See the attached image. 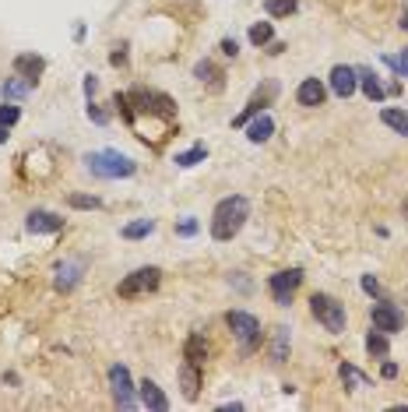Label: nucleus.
<instances>
[{
    "instance_id": "f257e3e1",
    "label": "nucleus",
    "mask_w": 408,
    "mask_h": 412,
    "mask_svg": "<svg viewBox=\"0 0 408 412\" xmlns=\"http://www.w3.org/2000/svg\"><path fill=\"white\" fill-rule=\"evenodd\" d=\"M116 109L123 113V120L134 127V134L141 141H152L159 145L166 138V130L176 123V103L162 92H152V89H134L127 96H113Z\"/></svg>"
},
{
    "instance_id": "f03ea898",
    "label": "nucleus",
    "mask_w": 408,
    "mask_h": 412,
    "mask_svg": "<svg viewBox=\"0 0 408 412\" xmlns=\"http://www.w3.org/2000/svg\"><path fill=\"white\" fill-rule=\"evenodd\" d=\"M246 218H250V201L246 198H239V194H232V198H222L215 211H211V236L218 240V243H225V240H232L243 226H246Z\"/></svg>"
},
{
    "instance_id": "7ed1b4c3",
    "label": "nucleus",
    "mask_w": 408,
    "mask_h": 412,
    "mask_svg": "<svg viewBox=\"0 0 408 412\" xmlns=\"http://www.w3.org/2000/svg\"><path fill=\"white\" fill-rule=\"evenodd\" d=\"M85 166H89L92 177H99V180H127V177L137 173V162L127 159V155H120V152H113V148L89 152V155H85Z\"/></svg>"
},
{
    "instance_id": "20e7f679",
    "label": "nucleus",
    "mask_w": 408,
    "mask_h": 412,
    "mask_svg": "<svg viewBox=\"0 0 408 412\" xmlns=\"http://www.w3.org/2000/svg\"><path fill=\"white\" fill-rule=\"evenodd\" d=\"M225 324L232 328V335H236V342H239L243 352H254V349L261 345V321H257L254 313H246V310H229V313H225Z\"/></svg>"
},
{
    "instance_id": "39448f33",
    "label": "nucleus",
    "mask_w": 408,
    "mask_h": 412,
    "mask_svg": "<svg viewBox=\"0 0 408 412\" xmlns=\"http://www.w3.org/2000/svg\"><path fill=\"white\" fill-rule=\"evenodd\" d=\"M310 313H313L331 335H341V331H345V304H338L334 296L313 293V296H310Z\"/></svg>"
},
{
    "instance_id": "423d86ee",
    "label": "nucleus",
    "mask_w": 408,
    "mask_h": 412,
    "mask_svg": "<svg viewBox=\"0 0 408 412\" xmlns=\"http://www.w3.org/2000/svg\"><path fill=\"white\" fill-rule=\"evenodd\" d=\"M159 282H162V272H159V268H137V272H130V275L120 282V300L148 296V293L159 289Z\"/></svg>"
},
{
    "instance_id": "0eeeda50",
    "label": "nucleus",
    "mask_w": 408,
    "mask_h": 412,
    "mask_svg": "<svg viewBox=\"0 0 408 412\" xmlns=\"http://www.w3.org/2000/svg\"><path fill=\"white\" fill-rule=\"evenodd\" d=\"M303 286V272L300 268H285V272H275L268 279V289H271V300L278 307H289L293 304V293Z\"/></svg>"
},
{
    "instance_id": "6e6552de",
    "label": "nucleus",
    "mask_w": 408,
    "mask_h": 412,
    "mask_svg": "<svg viewBox=\"0 0 408 412\" xmlns=\"http://www.w3.org/2000/svg\"><path fill=\"white\" fill-rule=\"evenodd\" d=\"M109 388H113V402L120 409H134L137 399H134V384H130V370L123 363H113L109 367Z\"/></svg>"
},
{
    "instance_id": "1a4fd4ad",
    "label": "nucleus",
    "mask_w": 408,
    "mask_h": 412,
    "mask_svg": "<svg viewBox=\"0 0 408 412\" xmlns=\"http://www.w3.org/2000/svg\"><path fill=\"white\" fill-rule=\"evenodd\" d=\"M370 321H373V328L384 331V335H395V331L405 328V313L395 307V304H387V300H380L377 307L370 310Z\"/></svg>"
},
{
    "instance_id": "9d476101",
    "label": "nucleus",
    "mask_w": 408,
    "mask_h": 412,
    "mask_svg": "<svg viewBox=\"0 0 408 412\" xmlns=\"http://www.w3.org/2000/svg\"><path fill=\"white\" fill-rule=\"evenodd\" d=\"M275 96H278V85H275V82H264V89H257V92H254V99H250V103H246V109H243V113L232 120V127H246V123H250V120H254V116H257L264 106L271 103Z\"/></svg>"
},
{
    "instance_id": "9b49d317",
    "label": "nucleus",
    "mask_w": 408,
    "mask_h": 412,
    "mask_svg": "<svg viewBox=\"0 0 408 412\" xmlns=\"http://www.w3.org/2000/svg\"><path fill=\"white\" fill-rule=\"evenodd\" d=\"M356 89H359L356 67H345V64H338V67L331 71V92H334L338 99H348V96H352Z\"/></svg>"
},
{
    "instance_id": "f8f14e48",
    "label": "nucleus",
    "mask_w": 408,
    "mask_h": 412,
    "mask_svg": "<svg viewBox=\"0 0 408 412\" xmlns=\"http://www.w3.org/2000/svg\"><path fill=\"white\" fill-rule=\"evenodd\" d=\"M46 71V60L42 57H35V53H18L14 57V74H21L25 82H39V74Z\"/></svg>"
},
{
    "instance_id": "ddd939ff",
    "label": "nucleus",
    "mask_w": 408,
    "mask_h": 412,
    "mask_svg": "<svg viewBox=\"0 0 408 412\" xmlns=\"http://www.w3.org/2000/svg\"><path fill=\"white\" fill-rule=\"evenodd\" d=\"M25 229H28V233H60V229H64V218H60V215H53V211L35 208V211L28 215Z\"/></svg>"
},
{
    "instance_id": "4468645a",
    "label": "nucleus",
    "mask_w": 408,
    "mask_h": 412,
    "mask_svg": "<svg viewBox=\"0 0 408 412\" xmlns=\"http://www.w3.org/2000/svg\"><path fill=\"white\" fill-rule=\"evenodd\" d=\"M81 275H85V261H64V265H57V289L71 293L81 282Z\"/></svg>"
},
{
    "instance_id": "2eb2a0df",
    "label": "nucleus",
    "mask_w": 408,
    "mask_h": 412,
    "mask_svg": "<svg viewBox=\"0 0 408 412\" xmlns=\"http://www.w3.org/2000/svg\"><path fill=\"white\" fill-rule=\"evenodd\" d=\"M137 395H141V406H144V409H152V412H166V409H169V399H166V395H162V388H159L155 381H148V377L141 381Z\"/></svg>"
},
{
    "instance_id": "dca6fc26",
    "label": "nucleus",
    "mask_w": 408,
    "mask_h": 412,
    "mask_svg": "<svg viewBox=\"0 0 408 412\" xmlns=\"http://www.w3.org/2000/svg\"><path fill=\"white\" fill-rule=\"evenodd\" d=\"M327 99V89L317 82V78H303V85L296 89V103L306 106V109H313V106H324Z\"/></svg>"
},
{
    "instance_id": "f3484780",
    "label": "nucleus",
    "mask_w": 408,
    "mask_h": 412,
    "mask_svg": "<svg viewBox=\"0 0 408 412\" xmlns=\"http://www.w3.org/2000/svg\"><path fill=\"white\" fill-rule=\"evenodd\" d=\"M180 388H183V399L187 402L198 399V388H201V367L198 363H191V360L180 363Z\"/></svg>"
},
{
    "instance_id": "a211bd4d",
    "label": "nucleus",
    "mask_w": 408,
    "mask_h": 412,
    "mask_svg": "<svg viewBox=\"0 0 408 412\" xmlns=\"http://www.w3.org/2000/svg\"><path fill=\"white\" fill-rule=\"evenodd\" d=\"M356 78H359V85H363V92H366L370 103H380V99L387 96V89L380 85V78H377L370 67H356Z\"/></svg>"
},
{
    "instance_id": "6ab92c4d",
    "label": "nucleus",
    "mask_w": 408,
    "mask_h": 412,
    "mask_svg": "<svg viewBox=\"0 0 408 412\" xmlns=\"http://www.w3.org/2000/svg\"><path fill=\"white\" fill-rule=\"evenodd\" d=\"M275 134V120L268 116V113H261V116H254L250 123H246V138L254 141V145H261V141H268Z\"/></svg>"
},
{
    "instance_id": "aec40b11",
    "label": "nucleus",
    "mask_w": 408,
    "mask_h": 412,
    "mask_svg": "<svg viewBox=\"0 0 408 412\" xmlns=\"http://www.w3.org/2000/svg\"><path fill=\"white\" fill-rule=\"evenodd\" d=\"M32 89H35V85H32V82H25V78L18 74V78H7V82L0 85V96H4V99H25Z\"/></svg>"
},
{
    "instance_id": "412c9836",
    "label": "nucleus",
    "mask_w": 408,
    "mask_h": 412,
    "mask_svg": "<svg viewBox=\"0 0 408 412\" xmlns=\"http://www.w3.org/2000/svg\"><path fill=\"white\" fill-rule=\"evenodd\" d=\"M289 356V328H275V338H271V363H285Z\"/></svg>"
},
{
    "instance_id": "4be33fe9",
    "label": "nucleus",
    "mask_w": 408,
    "mask_h": 412,
    "mask_svg": "<svg viewBox=\"0 0 408 412\" xmlns=\"http://www.w3.org/2000/svg\"><path fill=\"white\" fill-rule=\"evenodd\" d=\"M204 356H208V345H204V338H201V335H191V338L183 342V360H191V363L204 367Z\"/></svg>"
},
{
    "instance_id": "5701e85b",
    "label": "nucleus",
    "mask_w": 408,
    "mask_h": 412,
    "mask_svg": "<svg viewBox=\"0 0 408 412\" xmlns=\"http://www.w3.org/2000/svg\"><path fill=\"white\" fill-rule=\"evenodd\" d=\"M338 377H341V384H345L348 391H356V388H366V384H370V381H366V374H359L352 363H341V367H338Z\"/></svg>"
},
{
    "instance_id": "b1692460",
    "label": "nucleus",
    "mask_w": 408,
    "mask_h": 412,
    "mask_svg": "<svg viewBox=\"0 0 408 412\" xmlns=\"http://www.w3.org/2000/svg\"><path fill=\"white\" fill-rule=\"evenodd\" d=\"M194 78L208 82L211 89H222V71H218L211 60H198V64H194Z\"/></svg>"
},
{
    "instance_id": "393cba45",
    "label": "nucleus",
    "mask_w": 408,
    "mask_h": 412,
    "mask_svg": "<svg viewBox=\"0 0 408 412\" xmlns=\"http://www.w3.org/2000/svg\"><path fill=\"white\" fill-rule=\"evenodd\" d=\"M380 120H384L391 130H398V134H408V109H395V106H387V109L380 113Z\"/></svg>"
},
{
    "instance_id": "a878e982",
    "label": "nucleus",
    "mask_w": 408,
    "mask_h": 412,
    "mask_svg": "<svg viewBox=\"0 0 408 412\" xmlns=\"http://www.w3.org/2000/svg\"><path fill=\"white\" fill-rule=\"evenodd\" d=\"M148 233H155V218H137L123 226V240H144Z\"/></svg>"
},
{
    "instance_id": "bb28decb",
    "label": "nucleus",
    "mask_w": 408,
    "mask_h": 412,
    "mask_svg": "<svg viewBox=\"0 0 408 412\" xmlns=\"http://www.w3.org/2000/svg\"><path fill=\"white\" fill-rule=\"evenodd\" d=\"M264 11L271 18H289V14L300 11V0H264Z\"/></svg>"
},
{
    "instance_id": "cd10ccee",
    "label": "nucleus",
    "mask_w": 408,
    "mask_h": 412,
    "mask_svg": "<svg viewBox=\"0 0 408 412\" xmlns=\"http://www.w3.org/2000/svg\"><path fill=\"white\" fill-rule=\"evenodd\" d=\"M366 352H370V356H377V360H384V356H387V335L373 328V331L366 335Z\"/></svg>"
},
{
    "instance_id": "c85d7f7f",
    "label": "nucleus",
    "mask_w": 408,
    "mask_h": 412,
    "mask_svg": "<svg viewBox=\"0 0 408 412\" xmlns=\"http://www.w3.org/2000/svg\"><path fill=\"white\" fill-rule=\"evenodd\" d=\"M204 155H208V148L204 145H194V148H187V152H180L173 162L180 166V169H191V166H198V162H204Z\"/></svg>"
},
{
    "instance_id": "c756f323",
    "label": "nucleus",
    "mask_w": 408,
    "mask_h": 412,
    "mask_svg": "<svg viewBox=\"0 0 408 412\" xmlns=\"http://www.w3.org/2000/svg\"><path fill=\"white\" fill-rule=\"evenodd\" d=\"M271 39H275L271 21H257V25H250V43H254V46H268Z\"/></svg>"
},
{
    "instance_id": "7c9ffc66",
    "label": "nucleus",
    "mask_w": 408,
    "mask_h": 412,
    "mask_svg": "<svg viewBox=\"0 0 408 412\" xmlns=\"http://www.w3.org/2000/svg\"><path fill=\"white\" fill-rule=\"evenodd\" d=\"M18 116H21V109L18 106H0V141H7V130L18 123Z\"/></svg>"
},
{
    "instance_id": "2f4dec72",
    "label": "nucleus",
    "mask_w": 408,
    "mask_h": 412,
    "mask_svg": "<svg viewBox=\"0 0 408 412\" xmlns=\"http://www.w3.org/2000/svg\"><path fill=\"white\" fill-rule=\"evenodd\" d=\"M384 64H387L391 71H398L402 78H408V50H402L398 57H391V53H387V57H384Z\"/></svg>"
},
{
    "instance_id": "473e14b6",
    "label": "nucleus",
    "mask_w": 408,
    "mask_h": 412,
    "mask_svg": "<svg viewBox=\"0 0 408 412\" xmlns=\"http://www.w3.org/2000/svg\"><path fill=\"white\" fill-rule=\"evenodd\" d=\"M67 205H71V208H81V211H89V208H99L102 201H99V198H89V194H71V198H67Z\"/></svg>"
},
{
    "instance_id": "72a5a7b5",
    "label": "nucleus",
    "mask_w": 408,
    "mask_h": 412,
    "mask_svg": "<svg viewBox=\"0 0 408 412\" xmlns=\"http://www.w3.org/2000/svg\"><path fill=\"white\" fill-rule=\"evenodd\" d=\"M176 233H180V236H194V233H198V222H194V218H183V222L176 226Z\"/></svg>"
},
{
    "instance_id": "f704fd0d",
    "label": "nucleus",
    "mask_w": 408,
    "mask_h": 412,
    "mask_svg": "<svg viewBox=\"0 0 408 412\" xmlns=\"http://www.w3.org/2000/svg\"><path fill=\"white\" fill-rule=\"evenodd\" d=\"M363 289H366L370 296H380V282H377L373 275H363Z\"/></svg>"
},
{
    "instance_id": "c9c22d12",
    "label": "nucleus",
    "mask_w": 408,
    "mask_h": 412,
    "mask_svg": "<svg viewBox=\"0 0 408 412\" xmlns=\"http://www.w3.org/2000/svg\"><path fill=\"white\" fill-rule=\"evenodd\" d=\"M218 50H222L225 57H236V53H239V43H236V39H222V46H218Z\"/></svg>"
},
{
    "instance_id": "e433bc0d",
    "label": "nucleus",
    "mask_w": 408,
    "mask_h": 412,
    "mask_svg": "<svg viewBox=\"0 0 408 412\" xmlns=\"http://www.w3.org/2000/svg\"><path fill=\"white\" fill-rule=\"evenodd\" d=\"M89 116H92L96 123H106V120H109V116H106V113H102V109H99L96 103H92V99H89Z\"/></svg>"
},
{
    "instance_id": "4c0bfd02",
    "label": "nucleus",
    "mask_w": 408,
    "mask_h": 412,
    "mask_svg": "<svg viewBox=\"0 0 408 412\" xmlns=\"http://www.w3.org/2000/svg\"><path fill=\"white\" fill-rule=\"evenodd\" d=\"M96 89H99V78H96V74H89V78H85V96L92 99V96H96Z\"/></svg>"
},
{
    "instance_id": "58836bf2",
    "label": "nucleus",
    "mask_w": 408,
    "mask_h": 412,
    "mask_svg": "<svg viewBox=\"0 0 408 412\" xmlns=\"http://www.w3.org/2000/svg\"><path fill=\"white\" fill-rule=\"evenodd\" d=\"M380 374H384L387 381H395V377H398V363H391V360H387V363L380 367Z\"/></svg>"
},
{
    "instance_id": "ea45409f",
    "label": "nucleus",
    "mask_w": 408,
    "mask_h": 412,
    "mask_svg": "<svg viewBox=\"0 0 408 412\" xmlns=\"http://www.w3.org/2000/svg\"><path fill=\"white\" fill-rule=\"evenodd\" d=\"M402 28H408V11H405V14H402Z\"/></svg>"
}]
</instances>
